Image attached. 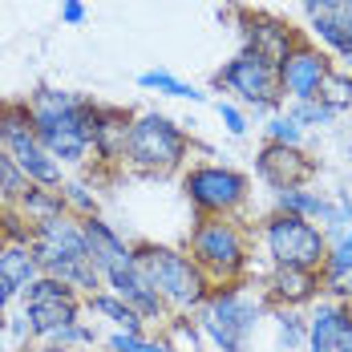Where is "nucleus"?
Returning <instances> with one entry per match:
<instances>
[{"instance_id": "7ed1b4c3", "label": "nucleus", "mask_w": 352, "mask_h": 352, "mask_svg": "<svg viewBox=\"0 0 352 352\" xmlns=\"http://www.w3.org/2000/svg\"><path fill=\"white\" fill-rule=\"evenodd\" d=\"M267 312H272V304H267L263 287L251 280H239L211 287V296L195 312V324H199V332L207 336V344L214 352H247L259 320Z\"/></svg>"}, {"instance_id": "ddd939ff", "label": "nucleus", "mask_w": 352, "mask_h": 352, "mask_svg": "<svg viewBox=\"0 0 352 352\" xmlns=\"http://www.w3.org/2000/svg\"><path fill=\"white\" fill-rule=\"evenodd\" d=\"M320 162L304 150V146H280V142H263L255 154V175L267 182L272 190H287V186H312Z\"/></svg>"}, {"instance_id": "f704fd0d", "label": "nucleus", "mask_w": 352, "mask_h": 352, "mask_svg": "<svg viewBox=\"0 0 352 352\" xmlns=\"http://www.w3.org/2000/svg\"><path fill=\"white\" fill-rule=\"evenodd\" d=\"M29 186H33V182L25 178V170H21V166H16V162H12V158L0 150V199L12 207V203H16V199L29 190Z\"/></svg>"}, {"instance_id": "72a5a7b5", "label": "nucleus", "mask_w": 352, "mask_h": 352, "mask_svg": "<svg viewBox=\"0 0 352 352\" xmlns=\"http://www.w3.org/2000/svg\"><path fill=\"white\" fill-rule=\"evenodd\" d=\"M283 109H287V113H292V118H296L308 134H312V130H328V126L336 122V113L324 106L320 98H312V102H287Z\"/></svg>"}, {"instance_id": "2eb2a0df", "label": "nucleus", "mask_w": 352, "mask_h": 352, "mask_svg": "<svg viewBox=\"0 0 352 352\" xmlns=\"http://www.w3.org/2000/svg\"><path fill=\"white\" fill-rule=\"evenodd\" d=\"M239 36H243V49H255V53H263L267 61L280 65L304 33L292 29L280 16H272V12H239Z\"/></svg>"}, {"instance_id": "c03bdc74", "label": "nucleus", "mask_w": 352, "mask_h": 352, "mask_svg": "<svg viewBox=\"0 0 352 352\" xmlns=\"http://www.w3.org/2000/svg\"><path fill=\"white\" fill-rule=\"evenodd\" d=\"M77 352H106V349H77Z\"/></svg>"}, {"instance_id": "412c9836", "label": "nucleus", "mask_w": 352, "mask_h": 352, "mask_svg": "<svg viewBox=\"0 0 352 352\" xmlns=\"http://www.w3.org/2000/svg\"><path fill=\"white\" fill-rule=\"evenodd\" d=\"M85 312H94V316H102L113 328V332H146V320L122 300V296H113L109 287L102 292H94V296H85Z\"/></svg>"}, {"instance_id": "f257e3e1", "label": "nucleus", "mask_w": 352, "mask_h": 352, "mask_svg": "<svg viewBox=\"0 0 352 352\" xmlns=\"http://www.w3.org/2000/svg\"><path fill=\"white\" fill-rule=\"evenodd\" d=\"M29 109H33L41 146H45L61 166H85V162H89V154H94V118H98V102H89L85 94H69V89L41 85V89L29 94Z\"/></svg>"}, {"instance_id": "79ce46f5", "label": "nucleus", "mask_w": 352, "mask_h": 352, "mask_svg": "<svg viewBox=\"0 0 352 352\" xmlns=\"http://www.w3.org/2000/svg\"><path fill=\"white\" fill-rule=\"evenodd\" d=\"M0 352H8V340H4V332H0Z\"/></svg>"}, {"instance_id": "6e6552de", "label": "nucleus", "mask_w": 352, "mask_h": 352, "mask_svg": "<svg viewBox=\"0 0 352 352\" xmlns=\"http://www.w3.org/2000/svg\"><path fill=\"white\" fill-rule=\"evenodd\" d=\"M214 89H227L235 106L251 109L255 118H272L283 109L280 69L255 49H239L231 61H223V69L214 73Z\"/></svg>"}, {"instance_id": "a878e982", "label": "nucleus", "mask_w": 352, "mask_h": 352, "mask_svg": "<svg viewBox=\"0 0 352 352\" xmlns=\"http://www.w3.org/2000/svg\"><path fill=\"white\" fill-rule=\"evenodd\" d=\"M138 85L150 89V94H162V98H178V102H207L203 89H195L190 81H182V77H175V73H166V69L138 73Z\"/></svg>"}, {"instance_id": "b1692460", "label": "nucleus", "mask_w": 352, "mask_h": 352, "mask_svg": "<svg viewBox=\"0 0 352 352\" xmlns=\"http://www.w3.org/2000/svg\"><path fill=\"white\" fill-rule=\"evenodd\" d=\"M276 352H308V312L276 308Z\"/></svg>"}, {"instance_id": "c756f323", "label": "nucleus", "mask_w": 352, "mask_h": 352, "mask_svg": "<svg viewBox=\"0 0 352 352\" xmlns=\"http://www.w3.org/2000/svg\"><path fill=\"white\" fill-rule=\"evenodd\" d=\"M106 352H175L166 344V336H150V332H109Z\"/></svg>"}, {"instance_id": "9b49d317", "label": "nucleus", "mask_w": 352, "mask_h": 352, "mask_svg": "<svg viewBox=\"0 0 352 352\" xmlns=\"http://www.w3.org/2000/svg\"><path fill=\"white\" fill-rule=\"evenodd\" d=\"M21 312L29 320V336H33V344L41 340H49L57 328H65L73 320H81L85 312V300L73 292L69 283H61L57 276H36L21 296Z\"/></svg>"}, {"instance_id": "473e14b6", "label": "nucleus", "mask_w": 352, "mask_h": 352, "mask_svg": "<svg viewBox=\"0 0 352 352\" xmlns=\"http://www.w3.org/2000/svg\"><path fill=\"white\" fill-rule=\"evenodd\" d=\"M61 199H65V214H73V219H94L98 214V195H89L85 178H65Z\"/></svg>"}, {"instance_id": "58836bf2", "label": "nucleus", "mask_w": 352, "mask_h": 352, "mask_svg": "<svg viewBox=\"0 0 352 352\" xmlns=\"http://www.w3.org/2000/svg\"><path fill=\"white\" fill-rule=\"evenodd\" d=\"M61 21L65 25H81L85 21V0H61Z\"/></svg>"}, {"instance_id": "0eeeda50", "label": "nucleus", "mask_w": 352, "mask_h": 352, "mask_svg": "<svg viewBox=\"0 0 352 352\" xmlns=\"http://www.w3.org/2000/svg\"><path fill=\"white\" fill-rule=\"evenodd\" d=\"M0 150L25 170V178H29L33 186L61 190V182H65V166L41 146L29 102H0Z\"/></svg>"}, {"instance_id": "39448f33", "label": "nucleus", "mask_w": 352, "mask_h": 352, "mask_svg": "<svg viewBox=\"0 0 352 352\" xmlns=\"http://www.w3.org/2000/svg\"><path fill=\"white\" fill-rule=\"evenodd\" d=\"M190 146L195 142L182 130V122H175L170 113L146 109V113H134L130 146H126V166L146 178L178 175L186 166V158H190Z\"/></svg>"}, {"instance_id": "5701e85b", "label": "nucleus", "mask_w": 352, "mask_h": 352, "mask_svg": "<svg viewBox=\"0 0 352 352\" xmlns=\"http://www.w3.org/2000/svg\"><path fill=\"white\" fill-rule=\"evenodd\" d=\"M272 211L283 214H300V219H312L316 223L320 211L328 207V195L324 190H312V186H287V190H272Z\"/></svg>"}, {"instance_id": "20e7f679", "label": "nucleus", "mask_w": 352, "mask_h": 352, "mask_svg": "<svg viewBox=\"0 0 352 352\" xmlns=\"http://www.w3.org/2000/svg\"><path fill=\"white\" fill-rule=\"evenodd\" d=\"M134 259H138L142 276L150 280V287L166 300V308H170L175 316H195L214 287V283L203 276V267L190 259V251H182V247L134 243Z\"/></svg>"}, {"instance_id": "ea45409f", "label": "nucleus", "mask_w": 352, "mask_h": 352, "mask_svg": "<svg viewBox=\"0 0 352 352\" xmlns=\"http://www.w3.org/2000/svg\"><path fill=\"white\" fill-rule=\"evenodd\" d=\"M328 255H332V259H340V263H352V227L340 235V239H336V243H332V251H328Z\"/></svg>"}, {"instance_id": "423d86ee", "label": "nucleus", "mask_w": 352, "mask_h": 352, "mask_svg": "<svg viewBox=\"0 0 352 352\" xmlns=\"http://www.w3.org/2000/svg\"><path fill=\"white\" fill-rule=\"evenodd\" d=\"M186 251L214 287L239 283L251 272V235L239 219H199L190 227Z\"/></svg>"}, {"instance_id": "7c9ffc66", "label": "nucleus", "mask_w": 352, "mask_h": 352, "mask_svg": "<svg viewBox=\"0 0 352 352\" xmlns=\"http://www.w3.org/2000/svg\"><path fill=\"white\" fill-rule=\"evenodd\" d=\"M263 142H280V146H304L308 142V130L287 113V109H280V113H272V118H263Z\"/></svg>"}, {"instance_id": "37998d69", "label": "nucleus", "mask_w": 352, "mask_h": 352, "mask_svg": "<svg viewBox=\"0 0 352 352\" xmlns=\"http://www.w3.org/2000/svg\"><path fill=\"white\" fill-rule=\"evenodd\" d=\"M16 352H36V344H25V349H16Z\"/></svg>"}, {"instance_id": "9d476101", "label": "nucleus", "mask_w": 352, "mask_h": 352, "mask_svg": "<svg viewBox=\"0 0 352 352\" xmlns=\"http://www.w3.org/2000/svg\"><path fill=\"white\" fill-rule=\"evenodd\" d=\"M259 243H263V255L272 259V267H312V272H320L328 251H332V239L312 219L283 211H272L259 223Z\"/></svg>"}, {"instance_id": "393cba45", "label": "nucleus", "mask_w": 352, "mask_h": 352, "mask_svg": "<svg viewBox=\"0 0 352 352\" xmlns=\"http://www.w3.org/2000/svg\"><path fill=\"white\" fill-rule=\"evenodd\" d=\"M12 207L25 214L29 223H45V219L65 214V199H61V190H49V186H29V190H25Z\"/></svg>"}, {"instance_id": "f8f14e48", "label": "nucleus", "mask_w": 352, "mask_h": 352, "mask_svg": "<svg viewBox=\"0 0 352 352\" xmlns=\"http://www.w3.org/2000/svg\"><path fill=\"white\" fill-rule=\"evenodd\" d=\"M276 69H280L283 106L287 102H312V98H320L324 77L332 73V53H324L312 36H300Z\"/></svg>"}, {"instance_id": "c85d7f7f", "label": "nucleus", "mask_w": 352, "mask_h": 352, "mask_svg": "<svg viewBox=\"0 0 352 352\" xmlns=\"http://www.w3.org/2000/svg\"><path fill=\"white\" fill-rule=\"evenodd\" d=\"M320 283H324V300H336V304H352V263L340 259H324L320 267Z\"/></svg>"}, {"instance_id": "4468645a", "label": "nucleus", "mask_w": 352, "mask_h": 352, "mask_svg": "<svg viewBox=\"0 0 352 352\" xmlns=\"http://www.w3.org/2000/svg\"><path fill=\"white\" fill-rule=\"evenodd\" d=\"M308 352H352V308L324 300L308 308Z\"/></svg>"}, {"instance_id": "2f4dec72", "label": "nucleus", "mask_w": 352, "mask_h": 352, "mask_svg": "<svg viewBox=\"0 0 352 352\" xmlns=\"http://www.w3.org/2000/svg\"><path fill=\"white\" fill-rule=\"evenodd\" d=\"M162 336H166V344L175 352H203V344H207V336L199 332V324L190 316H170V324L162 328Z\"/></svg>"}, {"instance_id": "a18cd8bd", "label": "nucleus", "mask_w": 352, "mask_h": 352, "mask_svg": "<svg viewBox=\"0 0 352 352\" xmlns=\"http://www.w3.org/2000/svg\"><path fill=\"white\" fill-rule=\"evenodd\" d=\"M349 158H352V142H349Z\"/></svg>"}, {"instance_id": "bb28decb", "label": "nucleus", "mask_w": 352, "mask_h": 352, "mask_svg": "<svg viewBox=\"0 0 352 352\" xmlns=\"http://www.w3.org/2000/svg\"><path fill=\"white\" fill-rule=\"evenodd\" d=\"M77 349H98V328L85 320H73L65 328H57L49 340H41L36 352H77Z\"/></svg>"}, {"instance_id": "4c0bfd02", "label": "nucleus", "mask_w": 352, "mask_h": 352, "mask_svg": "<svg viewBox=\"0 0 352 352\" xmlns=\"http://www.w3.org/2000/svg\"><path fill=\"white\" fill-rule=\"evenodd\" d=\"M308 16H320V12H340V8H352V0H300Z\"/></svg>"}, {"instance_id": "dca6fc26", "label": "nucleus", "mask_w": 352, "mask_h": 352, "mask_svg": "<svg viewBox=\"0 0 352 352\" xmlns=\"http://www.w3.org/2000/svg\"><path fill=\"white\" fill-rule=\"evenodd\" d=\"M106 287L113 292V296H122L134 312H138L142 320H146V328L150 324H158V328H166L170 324V308H166V300L150 287V280L142 276V267H138V259L130 263V267H122V272H113V276H106Z\"/></svg>"}, {"instance_id": "aec40b11", "label": "nucleus", "mask_w": 352, "mask_h": 352, "mask_svg": "<svg viewBox=\"0 0 352 352\" xmlns=\"http://www.w3.org/2000/svg\"><path fill=\"white\" fill-rule=\"evenodd\" d=\"M308 25H312V41H316L324 53H332V57H340V61L352 57V8L308 16Z\"/></svg>"}, {"instance_id": "a211bd4d", "label": "nucleus", "mask_w": 352, "mask_h": 352, "mask_svg": "<svg viewBox=\"0 0 352 352\" xmlns=\"http://www.w3.org/2000/svg\"><path fill=\"white\" fill-rule=\"evenodd\" d=\"M81 227H85L89 259H94V267L102 272V280L134 263V243H126V239L118 235V227H113V223H106L102 214H94V219H81Z\"/></svg>"}, {"instance_id": "c9c22d12", "label": "nucleus", "mask_w": 352, "mask_h": 352, "mask_svg": "<svg viewBox=\"0 0 352 352\" xmlns=\"http://www.w3.org/2000/svg\"><path fill=\"white\" fill-rule=\"evenodd\" d=\"M219 122H223V130L231 134V138H247V130H251V122H247V109L235 106V102H219Z\"/></svg>"}, {"instance_id": "1a4fd4ad", "label": "nucleus", "mask_w": 352, "mask_h": 352, "mask_svg": "<svg viewBox=\"0 0 352 352\" xmlns=\"http://www.w3.org/2000/svg\"><path fill=\"white\" fill-rule=\"evenodd\" d=\"M182 195L199 219H239L251 199V178L227 162H195L182 170Z\"/></svg>"}, {"instance_id": "f3484780", "label": "nucleus", "mask_w": 352, "mask_h": 352, "mask_svg": "<svg viewBox=\"0 0 352 352\" xmlns=\"http://www.w3.org/2000/svg\"><path fill=\"white\" fill-rule=\"evenodd\" d=\"M259 287L272 308H312L324 296L320 272H312V267H272Z\"/></svg>"}, {"instance_id": "f03ea898", "label": "nucleus", "mask_w": 352, "mask_h": 352, "mask_svg": "<svg viewBox=\"0 0 352 352\" xmlns=\"http://www.w3.org/2000/svg\"><path fill=\"white\" fill-rule=\"evenodd\" d=\"M29 247H33L36 263H41V276H57L61 283H69L81 300L106 287L102 272H98L94 259H89V243H85V227H81V219H73V214H57V219L33 223V231H29Z\"/></svg>"}, {"instance_id": "cd10ccee", "label": "nucleus", "mask_w": 352, "mask_h": 352, "mask_svg": "<svg viewBox=\"0 0 352 352\" xmlns=\"http://www.w3.org/2000/svg\"><path fill=\"white\" fill-rule=\"evenodd\" d=\"M320 102L332 109L336 118L340 113H352V73L344 65H332V73L324 77V85H320Z\"/></svg>"}, {"instance_id": "e433bc0d", "label": "nucleus", "mask_w": 352, "mask_h": 352, "mask_svg": "<svg viewBox=\"0 0 352 352\" xmlns=\"http://www.w3.org/2000/svg\"><path fill=\"white\" fill-rule=\"evenodd\" d=\"M0 332H8V336H12V340L21 344V349H25V344H33V336H29V320H25V312H8V320H4V328H0Z\"/></svg>"}, {"instance_id": "a19ab883", "label": "nucleus", "mask_w": 352, "mask_h": 352, "mask_svg": "<svg viewBox=\"0 0 352 352\" xmlns=\"http://www.w3.org/2000/svg\"><path fill=\"white\" fill-rule=\"evenodd\" d=\"M12 300H16V292H12L8 280L0 276V328H4V320H8V312H12Z\"/></svg>"}, {"instance_id": "4be33fe9", "label": "nucleus", "mask_w": 352, "mask_h": 352, "mask_svg": "<svg viewBox=\"0 0 352 352\" xmlns=\"http://www.w3.org/2000/svg\"><path fill=\"white\" fill-rule=\"evenodd\" d=\"M0 276H4L8 287L21 296V292L41 276V263H36L33 247L29 243H0Z\"/></svg>"}, {"instance_id": "6ab92c4d", "label": "nucleus", "mask_w": 352, "mask_h": 352, "mask_svg": "<svg viewBox=\"0 0 352 352\" xmlns=\"http://www.w3.org/2000/svg\"><path fill=\"white\" fill-rule=\"evenodd\" d=\"M130 126H134V113H130V109L98 106V118H94V154H98V162H106V166L126 162Z\"/></svg>"}, {"instance_id": "49530a36", "label": "nucleus", "mask_w": 352, "mask_h": 352, "mask_svg": "<svg viewBox=\"0 0 352 352\" xmlns=\"http://www.w3.org/2000/svg\"><path fill=\"white\" fill-rule=\"evenodd\" d=\"M349 308H352V304H349Z\"/></svg>"}]
</instances>
